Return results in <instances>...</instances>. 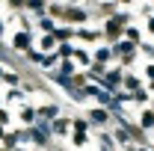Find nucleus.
I'll use <instances>...</instances> for the list:
<instances>
[{"label": "nucleus", "mask_w": 154, "mask_h": 151, "mask_svg": "<svg viewBox=\"0 0 154 151\" xmlns=\"http://www.w3.org/2000/svg\"><path fill=\"white\" fill-rule=\"evenodd\" d=\"M27 42H30L27 33H21V36H15V48H27Z\"/></svg>", "instance_id": "obj_1"}, {"label": "nucleus", "mask_w": 154, "mask_h": 151, "mask_svg": "<svg viewBox=\"0 0 154 151\" xmlns=\"http://www.w3.org/2000/svg\"><path fill=\"white\" fill-rule=\"evenodd\" d=\"M0 57H6V51H3V48H0Z\"/></svg>", "instance_id": "obj_3"}, {"label": "nucleus", "mask_w": 154, "mask_h": 151, "mask_svg": "<svg viewBox=\"0 0 154 151\" xmlns=\"http://www.w3.org/2000/svg\"><path fill=\"white\" fill-rule=\"evenodd\" d=\"M151 122H154V119H151V113H145V116H142V128H151Z\"/></svg>", "instance_id": "obj_2"}]
</instances>
